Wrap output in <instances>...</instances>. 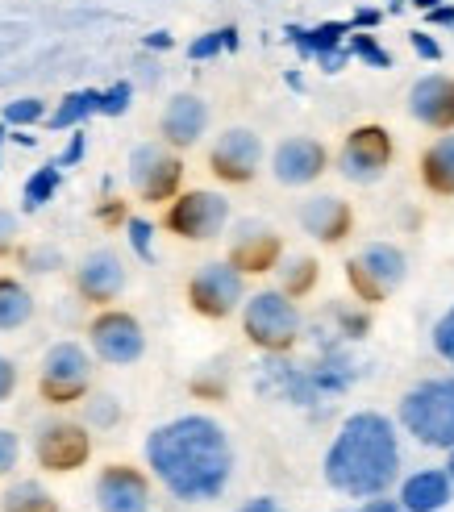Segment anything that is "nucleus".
I'll return each instance as SVG.
<instances>
[{
    "instance_id": "1",
    "label": "nucleus",
    "mask_w": 454,
    "mask_h": 512,
    "mask_svg": "<svg viewBox=\"0 0 454 512\" xmlns=\"http://www.w3.org/2000/svg\"><path fill=\"white\" fill-rule=\"evenodd\" d=\"M146 463L175 500H217L234 475V446L213 417H175L146 438Z\"/></svg>"
},
{
    "instance_id": "2",
    "label": "nucleus",
    "mask_w": 454,
    "mask_h": 512,
    "mask_svg": "<svg viewBox=\"0 0 454 512\" xmlns=\"http://www.w3.org/2000/svg\"><path fill=\"white\" fill-rule=\"evenodd\" d=\"M400 475V438L384 413L346 417L325 450V483L350 500L384 496Z\"/></svg>"
},
{
    "instance_id": "3",
    "label": "nucleus",
    "mask_w": 454,
    "mask_h": 512,
    "mask_svg": "<svg viewBox=\"0 0 454 512\" xmlns=\"http://www.w3.org/2000/svg\"><path fill=\"white\" fill-rule=\"evenodd\" d=\"M405 433L430 450H454V375L421 379L400 396L396 408Z\"/></svg>"
},
{
    "instance_id": "4",
    "label": "nucleus",
    "mask_w": 454,
    "mask_h": 512,
    "mask_svg": "<svg viewBox=\"0 0 454 512\" xmlns=\"http://www.w3.org/2000/svg\"><path fill=\"white\" fill-rule=\"evenodd\" d=\"M242 329L255 346L280 354L300 338V309L280 288L255 292L250 300H242Z\"/></svg>"
},
{
    "instance_id": "5",
    "label": "nucleus",
    "mask_w": 454,
    "mask_h": 512,
    "mask_svg": "<svg viewBox=\"0 0 454 512\" xmlns=\"http://www.w3.org/2000/svg\"><path fill=\"white\" fill-rule=\"evenodd\" d=\"M405 275H409V259H405V250H396L392 242H371L346 263L350 292L367 304L392 296L400 284H405Z\"/></svg>"
},
{
    "instance_id": "6",
    "label": "nucleus",
    "mask_w": 454,
    "mask_h": 512,
    "mask_svg": "<svg viewBox=\"0 0 454 512\" xmlns=\"http://www.w3.org/2000/svg\"><path fill=\"white\" fill-rule=\"evenodd\" d=\"M88 383H92V358H88L84 346L59 342V346L46 350V358H42V379H38L42 400H50V404L84 400Z\"/></svg>"
},
{
    "instance_id": "7",
    "label": "nucleus",
    "mask_w": 454,
    "mask_h": 512,
    "mask_svg": "<svg viewBox=\"0 0 454 512\" xmlns=\"http://www.w3.org/2000/svg\"><path fill=\"white\" fill-rule=\"evenodd\" d=\"M225 225H230V200L221 192H205V188L184 192V196H175L167 209V229L188 242H209Z\"/></svg>"
},
{
    "instance_id": "8",
    "label": "nucleus",
    "mask_w": 454,
    "mask_h": 512,
    "mask_svg": "<svg viewBox=\"0 0 454 512\" xmlns=\"http://www.w3.org/2000/svg\"><path fill=\"white\" fill-rule=\"evenodd\" d=\"M392 167V134L384 125H359L338 150V171L350 184H375Z\"/></svg>"
},
{
    "instance_id": "9",
    "label": "nucleus",
    "mask_w": 454,
    "mask_h": 512,
    "mask_svg": "<svg viewBox=\"0 0 454 512\" xmlns=\"http://www.w3.org/2000/svg\"><path fill=\"white\" fill-rule=\"evenodd\" d=\"M188 300L200 317H230L238 304L246 300V284H242V271L234 263H205L192 279H188Z\"/></svg>"
},
{
    "instance_id": "10",
    "label": "nucleus",
    "mask_w": 454,
    "mask_h": 512,
    "mask_svg": "<svg viewBox=\"0 0 454 512\" xmlns=\"http://www.w3.org/2000/svg\"><path fill=\"white\" fill-rule=\"evenodd\" d=\"M180 179H184V163L171 155L167 146H134L130 155V184L134 192L146 200V204H163V200H175L180 192Z\"/></svg>"
},
{
    "instance_id": "11",
    "label": "nucleus",
    "mask_w": 454,
    "mask_h": 512,
    "mask_svg": "<svg viewBox=\"0 0 454 512\" xmlns=\"http://www.w3.org/2000/svg\"><path fill=\"white\" fill-rule=\"evenodd\" d=\"M88 342L96 350V358H105V363L113 367H130L142 358L146 350V334H142V325L130 317V313H100L92 325H88Z\"/></svg>"
},
{
    "instance_id": "12",
    "label": "nucleus",
    "mask_w": 454,
    "mask_h": 512,
    "mask_svg": "<svg viewBox=\"0 0 454 512\" xmlns=\"http://www.w3.org/2000/svg\"><path fill=\"white\" fill-rule=\"evenodd\" d=\"M259 163H263V142L255 130H242V125L225 130L209 150V167L225 184H250Z\"/></svg>"
},
{
    "instance_id": "13",
    "label": "nucleus",
    "mask_w": 454,
    "mask_h": 512,
    "mask_svg": "<svg viewBox=\"0 0 454 512\" xmlns=\"http://www.w3.org/2000/svg\"><path fill=\"white\" fill-rule=\"evenodd\" d=\"M34 454H38V463L46 471H75V467L88 463L92 438H88V429L75 425V421H50V425L38 429Z\"/></svg>"
},
{
    "instance_id": "14",
    "label": "nucleus",
    "mask_w": 454,
    "mask_h": 512,
    "mask_svg": "<svg viewBox=\"0 0 454 512\" xmlns=\"http://www.w3.org/2000/svg\"><path fill=\"white\" fill-rule=\"evenodd\" d=\"M280 254H284V242L275 229L259 225V221H242L234 229V242H230V263L242 271V275H263L271 267H280Z\"/></svg>"
},
{
    "instance_id": "15",
    "label": "nucleus",
    "mask_w": 454,
    "mask_h": 512,
    "mask_svg": "<svg viewBox=\"0 0 454 512\" xmlns=\"http://www.w3.org/2000/svg\"><path fill=\"white\" fill-rule=\"evenodd\" d=\"M100 512H150V483L134 467H105L96 475Z\"/></svg>"
},
{
    "instance_id": "16",
    "label": "nucleus",
    "mask_w": 454,
    "mask_h": 512,
    "mask_svg": "<svg viewBox=\"0 0 454 512\" xmlns=\"http://www.w3.org/2000/svg\"><path fill=\"white\" fill-rule=\"evenodd\" d=\"M325 146L313 142V138H288L275 146V155H271V175L280 179L284 188H305L313 184V179L325 171Z\"/></svg>"
},
{
    "instance_id": "17",
    "label": "nucleus",
    "mask_w": 454,
    "mask_h": 512,
    "mask_svg": "<svg viewBox=\"0 0 454 512\" xmlns=\"http://www.w3.org/2000/svg\"><path fill=\"white\" fill-rule=\"evenodd\" d=\"M409 113L430 130H454V80L450 75H421L409 88Z\"/></svg>"
},
{
    "instance_id": "18",
    "label": "nucleus",
    "mask_w": 454,
    "mask_h": 512,
    "mask_svg": "<svg viewBox=\"0 0 454 512\" xmlns=\"http://www.w3.org/2000/svg\"><path fill=\"white\" fill-rule=\"evenodd\" d=\"M75 288H80L84 300L92 304H109L121 296L125 288V267L113 250H92L88 259L80 263V271H75Z\"/></svg>"
},
{
    "instance_id": "19",
    "label": "nucleus",
    "mask_w": 454,
    "mask_h": 512,
    "mask_svg": "<svg viewBox=\"0 0 454 512\" xmlns=\"http://www.w3.org/2000/svg\"><path fill=\"white\" fill-rule=\"evenodd\" d=\"M300 225H305V234H313L317 242H342L350 234V225H355V213H350V204L338 196H313L300 204Z\"/></svg>"
},
{
    "instance_id": "20",
    "label": "nucleus",
    "mask_w": 454,
    "mask_h": 512,
    "mask_svg": "<svg viewBox=\"0 0 454 512\" xmlns=\"http://www.w3.org/2000/svg\"><path fill=\"white\" fill-rule=\"evenodd\" d=\"M205 125H209L205 100L192 96V92H180V96L167 100L159 130H163V138H167L171 146H192L200 134H205Z\"/></svg>"
},
{
    "instance_id": "21",
    "label": "nucleus",
    "mask_w": 454,
    "mask_h": 512,
    "mask_svg": "<svg viewBox=\"0 0 454 512\" xmlns=\"http://www.w3.org/2000/svg\"><path fill=\"white\" fill-rule=\"evenodd\" d=\"M450 475L446 471H417L400 488V508L405 512H438L450 504Z\"/></svg>"
},
{
    "instance_id": "22",
    "label": "nucleus",
    "mask_w": 454,
    "mask_h": 512,
    "mask_svg": "<svg viewBox=\"0 0 454 512\" xmlns=\"http://www.w3.org/2000/svg\"><path fill=\"white\" fill-rule=\"evenodd\" d=\"M421 179H425V188H430V192L454 196V134H442L421 155Z\"/></svg>"
},
{
    "instance_id": "23",
    "label": "nucleus",
    "mask_w": 454,
    "mask_h": 512,
    "mask_svg": "<svg viewBox=\"0 0 454 512\" xmlns=\"http://www.w3.org/2000/svg\"><path fill=\"white\" fill-rule=\"evenodd\" d=\"M346 34H350L346 21H321L317 30H300V25H288V38L296 42V50L305 59H317V55H325V50L346 46Z\"/></svg>"
},
{
    "instance_id": "24",
    "label": "nucleus",
    "mask_w": 454,
    "mask_h": 512,
    "mask_svg": "<svg viewBox=\"0 0 454 512\" xmlns=\"http://www.w3.org/2000/svg\"><path fill=\"white\" fill-rule=\"evenodd\" d=\"M30 317H34V296L25 292L17 279L0 275V334H9V329H21Z\"/></svg>"
},
{
    "instance_id": "25",
    "label": "nucleus",
    "mask_w": 454,
    "mask_h": 512,
    "mask_svg": "<svg viewBox=\"0 0 454 512\" xmlns=\"http://www.w3.org/2000/svg\"><path fill=\"white\" fill-rule=\"evenodd\" d=\"M100 105V92L96 88H84V92H67L59 100V109L50 113V130H80V125L96 113Z\"/></svg>"
},
{
    "instance_id": "26",
    "label": "nucleus",
    "mask_w": 454,
    "mask_h": 512,
    "mask_svg": "<svg viewBox=\"0 0 454 512\" xmlns=\"http://www.w3.org/2000/svg\"><path fill=\"white\" fill-rule=\"evenodd\" d=\"M0 512H59V504L46 488H38L34 479H25V483H13V488L5 492Z\"/></svg>"
},
{
    "instance_id": "27",
    "label": "nucleus",
    "mask_w": 454,
    "mask_h": 512,
    "mask_svg": "<svg viewBox=\"0 0 454 512\" xmlns=\"http://www.w3.org/2000/svg\"><path fill=\"white\" fill-rule=\"evenodd\" d=\"M59 192V167L55 163H46L38 167L30 179H25V192H21V204H25V213H38L42 204H50Z\"/></svg>"
},
{
    "instance_id": "28",
    "label": "nucleus",
    "mask_w": 454,
    "mask_h": 512,
    "mask_svg": "<svg viewBox=\"0 0 454 512\" xmlns=\"http://www.w3.org/2000/svg\"><path fill=\"white\" fill-rule=\"evenodd\" d=\"M280 271H284V288H280V292L292 296V300H296V296H309V292L317 288V275H321L313 259H292V263L280 267Z\"/></svg>"
},
{
    "instance_id": "29",
    "label": "nucleus",
    "mask_w": 454,
    "mask_h": 512,
    "mask_svg": "<svg viewBox=\"0 0 454 512\" xmlns=\"http://www.w3.org/2000/svg\"><path fill=\"white\" fill-rule=\"evenodd\" d=\"M346 50H350L355 59H363L367 67H380V71H388V67H392V55H388V50H384L380 42H375L371 34H355V30H350Z\"/></svg>"
},
{
    "instance_id": "30",
    "label": "nucleus",
    "mask_w": 454,
    "mask_h": 512,
    "mask_svg": "<svg viewBox=\"0 0 454 512\" xmlns=\"http://www.w3.org/2000/svg\"><path fill=\"white\" fill-rule=\"evenodd\" d=\"M125 234H130V246L142 263H155V225L142 221V217H130L125 221Z\"/></svg>"
},
{
    "instance_id": "31",
    "label": "nucleus",
    "mask_w": 454,
    "mask_h": 512,
    "mask_svg": "<svg viewBox=\"0 0 454 512\" xmlns=\"http://www.w3.org/2000/svg\"><path fill=\"white\" fill-rule=\"evenodd\" d=\"M46 117V105L38 96H21V100H9L5 105V125H34Z\"/></svg>"
},
{
    "instance_id": "32",
    "label": "nucleus",
    "mask_w": 454,
    "mask_h": 512,
    "mask_svg": "<svg viewBox=\"0 0 454 512\" xmlns=\"http://www.w3.org/2000/svg\"><path fill=\"white\" fill-rule=\"evenodd\" d=\"M434 350H438L442 363L454 371V309H446L438 317V325H434Z\"/></svg>"
},
{
    "instance_id": "33",
    "label": "nucleus",
    "mask_w": 454,
    "mask_h": 512,
    "mask_svg": "<svg viewBox=\"0 0 454 512\" xmlns=\"http://www.w3.org/2000/svg\"><path fill=\"white\" fill-rule=\"evenodd\" d=\"M130 96H134V84H113V88H105L100 92V105H96V113H105V117H121L125 109H130Z\"/></svg>"
},
{
    "instance_id": "34",
    "label": "nucleus",
    "mask_w": 454,
    "mask_h": 512,
    "mask_svg": "<svg viewBox=\"0 0 454 512\" xmlns=\"http://www.w3.org/2000/svg\"><path fill=\"white\" fill-rule=\"evenodd\" d=\"M117 417H121V408H117L113 396H92L88 400V421L92 425H117Z\"/></svg>"
},
{
    "instance_id": "35",
    "label": "nucleus",
    "mask_w": 454,
    "mask_h": 512,
    "mask_svg": "<svg viewBox=\"0 0 454 512\" xmlns=\"http://www.w3.org/2000/svg\"><path fill=\"white\" fill-rule=\"evenodd\" d=\"M17 458H21L17 433H13V429H0V475H9V471L17 467Z\"/></svg>"
},
{
    "instance_id": "36",
    "label": "nucleus",
    "mask_w": 454,
    "mask_h": 512,
    "mask_svg": "<svg viewBox=\"0 0 454 512\" xmlns=\"http://www.w3.org/2000/svg\"><path fill=\"white\" fill-rule=\"evenodd\" d=\"M59 263H63V254L55 246H38V250L25 254V267H30V271H55Z\"/></svg>"
},
{
    "instance_id": "37",
    "label": "nucleus",
    "mask_w": 454,
    "mask_h": 512,
    "mask_svg": "<svg viewBox=\"0 0 454 512\" xmlns=\"http://www.w3.org/2000/svg\"><path fill=\"white\" fill-rule=\"evenodd\" d=\"M225 50V38H221V30H213V34H205V38H196L192 46H188V55L200 63V59H213V55H221Z\"/></svg>"
},
{
    "instance_id": "38",
    "label": "nucleus",
    "mask_w": 454,
    "mask_h": 512,
    "mask_svg": "<svg viewBox=\"0 0 454 512\" xmlns=\"http://www.w3.org/2000/svg\"><path fill=\"white\" fill-rule=\"evenodd\" d=\"M84 146H88L84 130H75V134H71V142H67V150H63V155L55 159V167H75V163L84 159Z\"/></svg>"
},
{
    "instance_id": "39",
    "label": "nucleus",
    "mask_w": 454,
    "mask_h": 512,
    "mask_svg": "<svg viewBox=\"0 0 454 512\" xmlns=\"http://www.w3.org/2000/svg\"><path fill=\"white\" fill-rule=\"evenodd\" d=\"M409 46L417 50L421 59H430V63H434V59H442V46H438L430 34H425V30H413V34H409Z\"/></svg>"
},
{
    "instance_id": "40",
    "label": "nucleus",
    "mask_w": 454,
    "mask_h": 512,
    "mask_svg": "<svg viewBox=\"0 0 454 512\" xmlns=\"http://www.w3.org/2000/svg\"><path fill=\"white\" fill-rule=\"evenodd\" d=\"M13 392H17V367H13V358L0 354V404H5Z\"/></svg>"
},
{
    "instance_id": "41",
    "label": "nucleus",
    "mask_w": 454,
    "mask_h": 512,
    "mask_svg": "<svg viewBox=\"0 0 454 512\" xmlns=\"http://www.w3.org/2000/svg\"><path fill=\"white\" fill-rule=\"evenodd\" d=\"M17 242V217L9 209H0V254H9Z\"/></svg>"
},
{
    "instance_id": "42",
    "label": "nucleus",
    "mask_w": 454,
    "mask_h": 512,
    "mask_svg": "<svg viewBox=\"0 0 454 512\" xmlns=\"http://www.w3.org/2000/svg\"><path fill=\"white\" fill-rule=\"evenodd\" d=\"M317 63H321L325 71H342V67L350 63V50H346V46H338V50H325V55H317Z\"/></svg>"
},
{
    "instance_id": "43",
    "label": "nucleus",
    "mask_w": 454,
    "mask_h": 512,
    "mask_svg": "<svg viewBox=\"0 0 454 512\" xmlns=\"http://www.w3.org/2000/svg\"><path fill=\"white\" fill-rule=\"evenodd\" d=\"M238 512H288L280 500H271V496H255V500H246Z\"/></svg>"
},
{
    "instance_id": "44",
    "label": "nucleus",
    "mask_w": 454,
    "mask_h": 512,
    "mask_svg": "<svg viewBox=\"0 0 454 512\" xmlns=\"http://www.w3.org/2000/svg\"><path fill=\"white\" fill-rule=\"evenodd\" d=\"M355 512H405V508H400V500H380V496H371V500H363Z\"/></svg>"
},
{
    "instance_id": "45",
    "label": "nucleus",
    "mask_w": 454,
    "mask_h": 512,
    "mask_svg": "<svg viewBox=\"0 0 454 512\" xmlns=\"http://www.w3.org/2000/svg\"><path fill=\"white\" fill-rule=\"evenodd\" d=\"M425 17H430V25H446V30H454V5H434V9H425Z\"/></svg>"
},
{
    "instance_id": "46",
    "label": "nucleus",
    "mask_w": 454,
    "mask_h": 512,
    "mask_svg": "<svg viewBox=\"0 0 454 512\" xmlns=\"http://www.w3.org/2000/svg\"><path fill=\"white\" fill-rule=\"evenodd\" d=\"M380 21H384L380 9H359V13H355V25H359V30H375ZM355 25H350V30H355Z\"/></svg>"
},
{
    "instance_id": "47",
    "label": "nucleus",
    "mask_w": 454,
    "mask_h": 512,
    "mask_svg": "<svg viewBox=\"0 0 454 512\" xmlns=\"http://www.w3.org/2000/svg\"><path fill=\"white\" fill-rule=\"evenodd\" d=\"M146 46H155V50H167V46H171V34H163V30H159V34H150V38H146Z\"/></svg>"
},
{
    "instance_id": "48",
    "label": "nucleus",
    "mask_w": 454,
    "mask_h": 512,
    "mask_svg": "<svg viewBox=\"0 0 454 512\" xmlns=\"http://www.w3.org/2000/svg\"><path fill=\"white\" fill-rule=\"evenodd\" d=\"M450 454V463H446V475H450V483H454V450H446Z\"/></svg>"
},
{
    "instance_id": "49",
    "label": "nucleus",
    "mask_w": 454,
    "mask_h": 512,
    "mask_svg": "<svg viewBox=\"0 0 454 512\" xmlns=\"http://www.w3.org/2000/svg\"><path fill=\"white\" fill-rule=\"evenodd\" d=\"M413 5H417V9H434V5H438V0H413Z\"/></svg>"
},
{
    "instance_id": "50",
    "label": "nucleus",
    "mask_w": 454,
    "mask_h": 512,
    "mask_svg": "<svg viewBox=\"0 0 454 512\" xmlns=\"http://www.w3.org/2000/svg\"><path fill=\"white\" fill-rule=\"evenodd\" d=\"M0 146H5V125H0Z\"/></svg>"
},
{
    "instance_id": "51",
    "label": "nucleus",
    "mask_w": 454,
    "mask_h": 512,
    "mask_svg": "<svg viewBox=\"0 0 454 512\" xmlns=\"http://www.w3.org/2000/svg\"><path fill=\"white\" fill-rule=\"evenodd\" d=\"M396 5H400V0H396Z\"/></svg>"
}]
</instances>
